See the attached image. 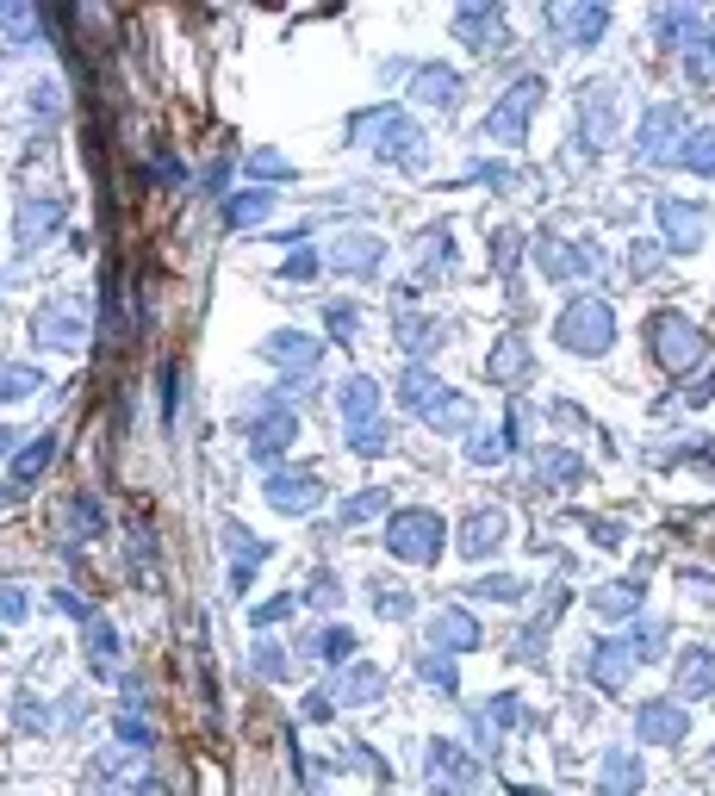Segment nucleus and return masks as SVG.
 Here are the masks:
<instances>
[{"mask_svg": "<svg viewBox=\"0 0 715 796\" xmlns=\"http://www.w3.org/2000/svg\"><path fill=\"white\" fill-rule=\"evenodd\" d=\"M355 137H361L367 150H380L386 162H398V168H417L423 162V131L398 106H380V112H367V119H355Z\"/></svg>", "mask_w": 715, "mask_h": 796, "instance_id": "obj_1", "label": "nucleus"}, {"mask_svg": "<svg viewBox=\"0 0 715 796\" xmlns=\"http://www.w3.org/2000/svg\"><path fill=\"white\" fill-rule=\"evenodd\" d=\"M554 336H560V349H572V355H604L616 343V311L604 299H572L560 311Z\"/></svg>", "mask_w": 715, "mask_h": 796, "instance_id": "obj_2", "label": "nucleus"}, {"mask_svg": "<svg viewBox=\"0 0 715 796\" xmlns=\"http://www.w3.org/2000/svg\"><path fill=\"white\" fill-rule=\"evenodd\" d=\"M647 343H653L666 374H691V367L703 361V330L691 318H678V311H660V318L647 324Z\"/></svg>", "mask_w": 715, "mask_h": 796, "instance_id": "obj_3", "label": "nucleus"}, {"mask_svg": "<svg viewBox=\"0 0 715 796\" xmlns=\"http://www.w3.org/2000/svg\"><path fill=\"white\" fill-rule=\"evenodd\" d=\"M405 405L423 423H436V430H461V423H467V398L454 392V386H442L436 374H423V367H411V374H405Z\"/></svg>", "mask_w": 715, "mask_h": 796, "instance_id": "obj_4", "label": "nucleus"}, {"mask_svg": "<svg viewBox=\"0 0 715 796\" xmlns=\"http://www.w3.org/2000/svg\"><path fill=\"white\" fill-rule=\"evenodd\" d=\"M386 548L398 560L429 566V560L442 554V517H436V510H398V517L386 523Z\"/></svg>", "mask_w": 715, "mask_h": 796, "instance_id": "obj_5", "label": "nucleus"}, {"mask_svg": "<svg viewBox=\"0 0 715 796\" xmlns=\"http://www.w3.org/2000/svg\"><path fill=\"white\" fill-rule=\"evenodd\" d=\"M38 349H81L88 343V305L81 299H44V311L32 318Z\"/></svg>", "mask_w": 715, "mask_h": 796, "instance_id": "obj_6", "label": "nucleus"}, {"mask_svg": "<svg viewBox=\"0 0 715 796\" xmlns=\"http://www.w3.org/2000/svg\"><path fill=\"white\" fill-rule=\"evenodd\" d=\"M660 237H666V249L691 255L709 237V206L703 199H660Z\"/></svg>", "mask_w": 715, "mask_h": 796, "instance_id": "obj_7", "label": "nucleus"}, {"mask_svg": "<svg viewBox=\"0 0 715 796\" xmlns=\"http://www.w3.org/2000/svg\"><path fill=\"white\" fill-rule=\"evenodd\" d=\"M535 100H541V81L529 75V81H517L504 100H498V112L485 119V131L498 137V144H523V131H529V112H535Z\"/></svg>", "mask_w": 715, "mask_h": 796, "instance_id": "obj_8", "label": "nucleus"}, {"mask_svg": "<svg viewBox=\"0 0 715 796\" xmlns=\"http://www.w3.org/2000/svg\"><path fill=\"white\" fill-rule=\"evenodd\" d=\"M579 144H585V156L591 150H604L610 144V131H616V88H610V81H591V88H585V100H579Z\"/></svg>", "mask_w": 715, "mask_h": 796, "instance_id": "obj_9", "label": "nucleus"}, {"mask_svg": "<svg viewBox=\"0 0 715 796\" xmlns=\"http://www.w3.org/2000/svg\"><path fill=\"white\" fill-rule=\"evenodd\" d=\"M548 25L560 38H572L579 50H591L597 38H604V25H610V7H566L560 0V7H548Z\"/></svg>", "mask_w": 715, "mask_h": 796, "instance_id": "obj_10", "label": "nucleus"}, {"mask_svg": "<svg viewBox=\"0 0 715 796\" xmlns=\"http://www.w3.org/2000/svg\"><path fill=\"white\" fill-rule=\"evenodd\" d=\"M56 224H63V199H56V193H38V199H25V206H19L13 243H19V249H38V243L56 231Z\"/></svg>", "mask_w": 715, "mask_h": 796, "instance_id": "obj_11", "label": "nucleus"}, {"mask_svg": "<svg viewBox=\"0 0 715 796\" xmlns=\"http://www.w3.org/2000/svg\"><path fill=\"white\" fill-rule=\"evenodd\" d=\"M293 430H299V423H293V411H286V405H268L262 417H255V430H249V454H255V461H280V454L286 448H293Z\"/></svg>", "mask_w": 715, "mask_h": 796, "instance_id": "obj_12", "label": "nucleus"}, {"mask_svg": "<svg viewBox=\"0 0 715 796\" xmlns=\"http://www.w3.org/2000/svg\"><path fill=\"white\" fill-rule=\"evenodd\" d=\"M672 150H678V106L666 100V106L647 112V125H641V137H635V156H641V162H660V156H672Z\"/></svg>", "mask_w": 715, "mask_h": 796, "instance_id": "obj_13", "label": "nucleus"}, {"mask_svg": "<svg viewBox=\"0 0 715 796\" xmlns=\"http://www.w3.org/2000/svg\"><path fill=\"white\" fill-rule=\"evenodd\" d=\"M268 361L286 367V374H318V343L305 330H274L268 336Z\"/></svg>", "mask_w": 715, "mask_h": 796, "instance_id": "obj_14", "label": "nucleus"}, {"mask_svg": "<svg viewBox=\"0 0 715 796\" xmlns=\"http://www.w3.org/2000/svg\"><path fill=\"white\" fill-rule=\"evenodd\" d=\"M635 728H641V741H653V747H678L691 722H684V703H647L635 716Z\"/></svg>", "mask_w": 715, "mask_h": 796, "instance_id": "obj_15", "label": "nucleus"}, {"mask_svg": "<svg viewBox=\"0 0 715 796\" xmlns=\"http://www.w3.org/2000/svg\"><path fill=\"white\" fill-rule=\"evenodd\" d=\"M268 498H274V510L299 517V510H311L324 492H318V479H311V473H268Z\"/></svg>", "mask_w": 715, "mask_h": 796, "instance_id": "obj_16", "label": "nucleus"}, {"mask_svg": "<svg viewBox=\"0 0 715 796\" xmlns=\"http://www.w3.org/2000/svg\"><path fill=\"white\" fill-rule=\"evenodd\" d=\"M541 268H548L554 280H579L585 268H597V255H585V243H560V237H541Z\"/></svg>", "mask_w": 715, "mask_h": 796, "instance_id": "obj_17", "label": "nucleus"}, {"mask_svg": "<svg viewBox=\"0 0 715 796\" xmlns=\"http://www.w3.org/2000/svg\"><path fill=\"white\" fill-rule=\"evenodd\" d=\"M715 691V653L709 647H691L684 653V666H678V703H697V697H709Z\"/></svg>", "mask_w": 715, "mask_h": 796, "instance_id": "obj_18", "label": "nucleus"}, {"mask_svg": "<svg viewBox=\"0 0 715 796\" xmlns=\"http://www.w3.org/2000/svg\"><path fill=\"white\" fill-rule=\"evenodd\" d=\"M429 641H436L442 653H467V647H479V622L448 604V610H436V622H429Z\"/></svg>", "mask_w": 715, "mask_h": 796, "instance_id": "obj_19", "label": "nucleus"}, {"mask_svg": "<svg viewBox=\"0 0 715 796\" xmlns=\"http://www.w3.org/2000/svg\"><path fill=\"white\" fill-rule=\"evenodd\" d=\"M342 417H349V430H374L380 423V386L367 374H355L349 386H342Z\"/></svg>", "mask_w": 715, "mask_h": 796, "instance_id": "obj_20", "label": "nucleus"}, {"mask_svg": "<svg viewBox=\"0 0 715 796\" xmlns=\"http://www.w3.org/2000/svg\"><path fill=\"white\" fill-rule=\"evenodd\" d=\"M504 529H510L504 510H473V517L461 523V554H492L504 542Z\"/></svg>", "mask_w": 715, "mask_h": 796, "instance_id": "obj_21", "label": "nucleus"}, {"mask_svg": "<svg viewBox=\"0 0 715 796\" xmlns=\"http://www.w3.org/2000/svg\"><path fill=\"white\" fill-rule=\"evenodd\" d=\"M454 94H461V75H454L448 63H423L411 75V100H429V106H454Z\"/></svg>", "mask_w": 715, "mask_h": 796, "instance_id": "obj_22", "label": "nucleus"}, {"mask_svg": "<svg viewBox=\"0 0 715 796\" xmlns=\"http://www.w3.org/2000/svg\"><path fill=\"white\" fill-rule=\"evenodd\" d=\"M380 262H386V249H380V237H342L336 243V268L342 274H380Z\"/></svg>", "mask_w": 715, "mask_h": 796, "instance_id": "obj_23", "label": "nucleus"}, {"mask_svg": "<svg viewBox=\"0 0 715 796\" xmlns=\"http://www.w3.org/2000/svg\"><path fill=\"white\" fill-rule=\"evenodd\" d=\"M498 7H461V13H454V38H461L467 50H485V44H492V32H498Z\"/></svg>", "mask_w": 715, "mask_h": 796, "instance_id": "obj_24", "label": "nucleus"}, {"mask_svg": "<svg viewBox=\"0 0 715 796\" xmlns=\"http://www.w3.org/2000/svg\"><path fill=\"white\" fill-rule=\"evenodd\" d=\"M628 666H635V647H628V641H604L591 653V678H597V685H610V691L628 678Z\"/></svg>", "mask_w": 715, "mask_h": 796, "instance_id": "obj_25", "label": "nucleus"}, {"mask_svg": "<svg viewBox=\"0 0 715 796\" xmlns=\"http://www.w3.org/2000/svg\"><path fill=\"white\" fill-rule=\"evenodd\" d=\"M641 790V759L635 753H610L604 759V796H635Z\"/></svg>", "mask_w": 715, "mask_h": 796, "instance_id": "obj_26", "label": "nucleus"}, {"mask_svg": "<svg viewBox=\"0 0 715 796\" xmlns=\"http://www.w3.org/2000/svg\"><path fill=\"white\" fill-rule=\"evenodd\" d=\"M274 212V193L268 187H249V193H231V206H224V218L231 224H262Z\"/></svg>", "mask_w": 715, "mask_h": 796, "instance_id": "obj_27", "label": "nucleus"}, {"mask_svg": "<svg viewBox=\"0 0 715 796\" xmlns=\"http://www.w3.org/2000/svg\"><path fill=\"white\" fill-rule=\"evenodd\" d=\"M88 653H94V672H106L119 660V629H112L106 616H88Z\"/></svg>", "mask_w": 715, "mask_h": 796, "instance_id": "obj_28", "label": "nucleus"}, {"mask_svg": "<svg viewBox=\"0 0 715 796\" xmlns=\"http://www.w3.org/2000/svg\"><path fill=\"white\" fill-rule=\"evenodd\" d=\"M44 386L38 367H0V405H19V398H32Z\"/></svg>", "mask_w": 715, "mask_h": 796, "instance_id": "obj_29", "label": "nucleus"}, {"mask_svg": "<svg viewBox=\"0 0 715 796\" xmlns=\"http://www.w3.org/2000/svg\"><path fill=\"white\" fill-rule=\"evenodd\" d=\"M224 542H231V554H237V585H243V579H249V566H255V560H262L268 548H262V542H255V535H249L243 523H224Z\"/></svg>", "mask_w": 715, "mask_h": 796, "instance_id": "obj_30", "label": "nucleus"}, {"mask_svg": "<svg viewBox=\"0 0 715 796\" xmlns=\"http://www.w3.org/2000/svg\"><path fill=\"white\" fill-rule=\"evenodd\" d=\"M678 162H684V168H697V175H715V125H709V131H691V137H684Z\"/></svg>", "mask_w": 715, "mask_h": 796, "instance_id": "obj_31", "label": "nucleus"}, {"mask_svg": "<svg viewBox=\"0 0 715 796\" xmlns=\"http://www.w3.org/2000/svg\"><path fill=\"white\" fill-rule=\"evenodd\" d=\"M653 32H660V44H678V38L703 32V13H691V7H672V13H660V19H653Z\"/></svg>", "mask_w": 715, "mask_h": 796, "instance_id": "obj_32", "label": "nucleus"}, {"mask_svg": "<svg viewBox=\"0 0 715 796\" xmlns=\"http://www.w3.org/2000/svg\"><path fill=\"white\" fill-rule=\"evenodd\" d=\"M50 454H56V436H38V442H32V448H25L19 461H13V479H19V486H32V479L50 467Z\"/></svg>", "mask_w": 715, "mask_h": 796, "instance_id": "obj_33", "label": "nucleus"}, {"mask_svg": "<svg viewBox=\"0 0 715 796\" xmlns=\"http://www.w3.org/2000/svg\"><path fill=\"white\" fill-rule=\"evenodd\" d=\"M380 685H386V678H380L374 666H355L349 678H342V703H374V697H380Z\"/></svg>", "mask_w": 715, "mask_h": 796, "instance_id": "obj_34", "label": "nucleus"}, {"mask_svg": "<svg viewBox=\"0 0 715 796\" xmlns=\"http://www.w3.org/2000/svg\"><path fill=\"white\" fill-rule=\"evenodd\" d=\"M523 374H529L523 343H498V355H492V380H523Z\"/></svg>", "mask_w": 715, "mask_h": 796, "instance_id": "obj_35", "label": "nucleus"}, {"mask_svg": "<svg viewBox=\"0 0 715 796\" xmlns=\"http://www.w3.org/2000/svg\"><path fill=\"white\" fill-rule=\"evenodd\" d=\"M635 604H641L635 585H604V591H597V610H604V616H635Z\"/></svg>", "mask_w": 715, "mask_h": 796, "instance_id": "obj_36", "label": "nucleus"}, {"mask_svg": "<svg viewBox=\"0 0 715 796\" xmlns=\"http://www.w3.org/2000/svg\"><path fill=\"white\" fill-rule=\"evenodd\" d=\"M380 510H386V492H361V498L342 504V523H367V517H380Z\"/></svg>", "mask_w": 715, "mask_h": 796, "instance_id": "obj_37", "label": "nucleus"}, {"mask_svg": "<svg viewBox=\"0 0 715 796\" xmlns=\"http://www.w3.org/2000/svg\"><path fill=\"white\" fill-rule=\"evenodd\" d=\"M628 647H635V660H653V653L666 647V622H641V629H635V641H628Z\"/></svg>", "mask_w": 715, "mask_h": 796, "instance_id": "obj_38", "label": "nucleus"}, {"mask_svg": "<svg viewBox=\"0 0 715 796\" xmlns=\"http://www.w3.org/2000/svg\"><path fill=\"white\" fill-rule=\"evenodd\" d=\"M504 722H517V703H510V697H498V703L479 716V741H492V734H498Z\"/></svg>", "mask_w": 715, "mask_h": 796, "instance_id": "obj_39", "label": "nucleus"}, {"mask_svg": "<svg viewBox=\"0 0 715 796\" xmlns=\"http://www.w3.org/2000/svg\"><path fill=\"white\" fill-rule=\"evenodd\" d=\"M249 175H255V181H262V175H268V181H293V162H280V156H268V150H255V156H249Z\"/></svg>", "mask_w": 715, "mask_h": 796, "instance_id": "obj_40", "label": "nucleus"}, {"mask_svg": "<svg viewBox=\"0 0 715 796\" xmlns=\"http://www.w3.org/2000/svg\"><path fill=\"white\" fill-rule=\"evenodd\" d=\"M69 523H75V535H88V529H100L106 517H100V504H94L88 492H81V498H75V510H69Z\"/></svg>", "mask_w": 715, "mask_h": 796, "instance_id": "obj_41", "label": "nucleus"}, {"mask_svg": "<svg viewBox=\"0 0 715 796\" xmlns=\"http://www.w3.org/2000/svg\"><path fill=\"white\" fill-rule=\"evenodd\" d=\"M349 647H355L349 629H324V635H318V653H324V660H349Z\"/></svg>", "mask_w": 715, "mask_h": 796, "instance_id": "obj_42", "label": "nucleus"}, {"mask_svg": "<svg viewBox=\"0 0 715 796\" xmlns=\"http://www.w3.org/2000/svg\"><path fill=\"white\" fill-rule=\"evenodd\" d=\"M355 454H386V423H374V430H349Z\"/></svg>", "mask_w": 715, "mask_h": 796, "instance_id": "obj_43", "label": "nucleus"}, {"mask_svg": "<svg viewBox=\"0 0 715 796\" xmlns=\"http://www.w3.org/2000/svg\"><path fill=\"white\" fill-rule=\"evenodd\" d=\"M442 243H448L442 231H429V237H423V274H436V268H448V249H442Z\"/></svg>", "mask_w": 715, "mask_h": 796, "instance_id": "obj_44", "label": "nucleus"}, {"mask_svg": "<svg viewBox=\"0 0 715 796\" xmlns=\"http://www.w3.org/2000/svg\"><path fill=\"white\" fill-rule=\"evenodd\" d=\"M0 25H7V32H32V7H19V0H0Z\"/></svg>", "mask_w": 715, "mask_h": 796, "instance_id": "obj_45", "label": "nucleus"}, {"mask_svg": "<svg viewBox=\"0 0 715 796\" xmlns=\"http://www.w3.org/2000/svg\"><path fill=\"white\" fill-rule=\"evenodd\" d=\"M423 678H436V685H454V666H448V653H423Z\"/></svg>", "mask_w": 715, "mask_h": 796, "instance_id": "obj_46", "label": "nucleus"}, {"mask_svg": "<svg viewBox=\"0 0 715 796\" xmlns=\"http://www.w3.org/2000/svg\"><path fill=\"white\" fill-rule=\"evenodd\" d=\"M691 75H697V81H715V38H703V44H697V56H691Z\"/></svg>", "mask_w": 715, "mask_h": 796, "instance_id": "obj_47", "label": "nucleus"}, {"mask_svg": "<svg viewBox=\"0 0 715 796\" xmlns=\"http://www.w3.org/2000/svg\"><path fill=\"white\" fill-rule=\"evenodd\" d=\"M479 597H498V604H510V597H523V585H517V579H485Z\"/></svg>", "mask_w": 715, "mask_h": 796, "instance_id": "obj_48", "label": "nucleus"}, {"mask_svg": "<svg viewBox=\"0 0 715 796\" xmlns=\"http://www.w3.org/2000/svg\"><path fill=\"white\" fill-rule=\"evenodd\" d=\"M517 255H523V237L504 231V237H498V268H517Z\"/></svg>", "mask_w": 715, "mask_h": 796, "instance_id": "obj_49", "label": "nucleus"}, {"mask_svg": "<svg viewBox=\"0 0 715 796\" xmlns=\"http://www.w3.org/2000/svg\"><path fill=\"white\" fill-rule=\"evenodd\" d=\"M498 454H504V436H479V442H473V461H479V467H492Z\"/></svg>", "mask_w": 715, "mask_h": 796, "instance_id": "obj_50", "label": "nucleus"}, {"mask_svg": "<svg viewBox=\"0 0 715 796\" xmlns=\"http://www.w3.org/2000/svg\"><path fill=\"white\" fill-rule=\"evenodd\" d=\"M548 479H579V454H548Z\"/></svg>", "mask_w": 715, "mask_h": 796, "instance_id": "obj_51", "label": "nucleus"}, {"mask_svg": "<svg viewBox=\"0 0 715 796\" xmlns=\"http://www.w3.org/2000/svg\"><path fill=\"white\" fill-rule=\"evenodd\" d=\"M175 380H181V367H162V423L175 417Z\"/></svg>", "mask_w": 715, "mask_h": 796, "instance_id": "obj_52", "label": "nucleus"}, {"mask_svg": "<svg viewBox=\"0 0 715 796\" xmlns=\"http://www.w3.org/2000/svg\"><path fill=\"white\" fill-rule=\"evenodd\" d=\"M0 616H25V591H13V585H0Z\"/></svg>", "mask_w": 715, "mask_h": 796, "instance_id": "obj_53", "label": "nucleus"}, {"mask_svg": "<svg viewBox=\"0 0 715 796\" xmlns=\"http://www.w3.org/2000/svg\"><path fill=\"white\" fill-rule=\"evenodd\" d=\"M255 672H262V678H280V672H286V660H280L274 647H262V653H255Z\"/></svg>", "mask_w": 715, "mask_h": 796, "instance_id": "obj_54", "label": "nucleus"}, {"mask_svg": "<svg viewBox=\"0 0 715 796\" xmlns=\"http://www.w3.org/2000/svg\"><path fill=\"white\" fill-rule=\"evenodd\" d=\"M56 610H69V616H81V622H88V616H94L88 604H81V591H56Z\"/></svg>", "mask_w": 715, "mask_h": 796, "instance_id": "obj_55", "label": "nucleus"}, {"mask_svg": "<svg viewBox=\"0 0 715 796\" xmlns=\"http://www.w3.org/2000/svg\"><path fill=\"white\" fill-rule=\"evenodd\" d=\"M305 274H318V255H293L286 262V280H305Z\"/></svg>", "mask_w": 715, "mask_h": 796, "instance_id": "obj_56", "label": "nucleus"}, {"mask_svg": "<svg viewBox=\"0 0 715 796\" xmlns=\"http://www.w3.org/2000/svg\"><path fill=\"white\" fill-rule=\"evenodd\" d=\"M330 330H336V336H349V330H355V311H349V305H336V311H330Z\"/></svg>", "mask_w": 715, "mask_h": 796, "instance_id": "obj_57", "label": "nucleus"}]
</instances>
